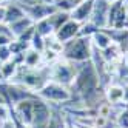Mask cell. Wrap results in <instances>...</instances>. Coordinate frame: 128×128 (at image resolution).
Here are the masks:
<instances>
[{
	"label": "cell",
	"mask_w": 128,
	"mask_h": 128,
	"mask_svg": "<svg viewBox=\"0 0 128 128\" xmlns=\"http://www.w3.org/2000/svg\"><path fill=\"white\" fill-rule=\"evenodd\" d=\"M104 96L110 105L124 104V85L119 82H110L104 88Z\"/></svg>",
	"instance_id": "10"
},
{
	"label": "cell",
	"mask_w": 128,
	"mask_h": 128,
	"mask_svg": "<svg viewBox=\"0 0 128 128\" xmlns=\"http://www.w3.org/2000/svg\"><path fill=\"white\" fill-rule=\"evenodd\" d=\"M37 96L43 99L45 102H48L50 105H59V106L65 105L66 102H70L72 99V94L68 86H63L52 80H48L42 86V90L37 91Z\"/></svg>",
	"instance_id": "2"
},
{
	"label": "cell",
	"mask_w": 128,
	"mask_h": 128,
	"mask_svg": "<svg viewBox=\"0 0 128 128\" xmlns=\"http://www.w3.org/2000/svg\"><path fill=\"white\" fill-rule=\"evenodd\" d=\"M48 20H50L51 26L54 28V32H56L63 23L70 20V14H68V12H62V11H56V12H52V14L48 17Z\"/></svg>",
	"instance_id": "19"
},
{
	"label": "cell",
	"mask_w": 128,
	"mask_h": 128,
	"mask_svg": "<svg viewBox=\"0 0 128 128\" xmlns=\"http://www.w3.org/2000/svg\"><path fill=\"white\" fill-rule=\"evenodd\" d=\"M96 31H99V28L94 25V23H91V22H86L80 26V32L79 36H82V37H90L91 39V36H93Z\"/></svg>",
	"instance_id": "22"
},
{
	"label": "cell",
	"mask_w": 128,
	"mask_h": 128,
	"mask_svg": "<svg viewBox=\"0 0 128 128\" xmlns=\"http://www.w3.org/2000/svg\"><path fill=\"white\" fill-rule=\"evenodd\" d=\"M30 46L34 48L36 51H39V52H43L45 51V39L40 37L39 34H34V37L30 42Z\"/></svg>",
	"instance_id": "23"
},
{
	"label": "cell",
	"mask_w": 128,
	"mask_h": 128,
	"mask_svg": "<svg viewBox=\"0 0 128 128\" xmlns=\"http://www.w3.org/2000/svg\"><path fill=\"white\" fill-rule=\"evenodd\" d=\"M114 128H119V126H116V125H114Z\"/></svg>",
	"instance_id": "36"
},
{
	"label": "cell",
	"mask_w": 128,
	"mask_h": 128,
	"mask_svg": "<svg viewBox=\"0 0 128 128\" xmlns=\"http://www.w3.org/2000/svg\"><path fill=\"white\" fill-rule=\"evenodd\" d=\"M0 120L2 122L11 120V108L8 106L3 100H0Z\"/></svg>",
	"instance_id": "24"
},
{
	"label": "cell",
	"mask_w": 128,
	"mask_h": 128,
	"mask_svg": "<svg viewBox=\"0 0 128 128\" xmlns=\"http://www.w3.org/2000/svg\"><path fill=\"white\" fill-rule=\"evenodd\" d=\"M30 128H48V125H31Z\"/></svg>",
	"instance_id": "31"
},
{
	"label": "cell",
	"mask_w": 128,
	"mask_h": 128,
	"mask_svg": "<svg viewBox=\"0 0 128 128\" xmlns=\"http://www.w3.org/2000/svg\"><path fill=\"white\" fill-rule=\"evenodd\" d=\"M5 20V5L3 6H0V23H2ZM5 23V22H3Z\"/></svg>",
	"instance_id": "30"
},
{
	"label": "cell",
	"mask_w": 128,
	"mask_h": 128,
	"mask_svg": "<svg viewBox=\"0 0 128 128\" xmlns=\"http://www.w3.org/2000/svg\"><path fill=\"white\" fill-rule=\"evenodd\" d=\"M22 65L26 68H40L43 66V57H42V52L36 51L34 48H28L23 52V62Z\"/></svg>",
	"instance_id": "15"
},
{
	"label": "cell",
	"mask_w": 128,
	"mask_h": 128,
	"mask_svg": "<svg viewBox=\"0 0 128 128\" xmlns=\"http://www.w3.org/2000/svg\"><path fill=\"white\" fill-rule=\"evenodd\" d=\"M3 5H6V0H0V6H3Z\"/></svg>",
	"instance_id": "33"
},
{
	"label": "cell",
	"mask_w": 128,
	"mask_h": 128,
	"mask_svg": "<svg viewBox=\"0 0 128 128\" xmlns=\"http://www.w3.org/2000/svg\"><path fill=\"white\" fill-rule=\"evenodd\" d=\"M22 17H25V11L17 2H8L5 5V20L3 22L6 25H11V23L17 22Z\"/></svg>",
	"instance_id": "13"
},
{
	"label": "cell",
	"mask_w": 128,
	"mask_h": 128,
	"mask_svg": "<svg viewBox=\"0 0 128 128\" xmlns=\"http://www.w3.org/2000/svg\"><path fill=\"white\" fill-rule=\"evenodd\" d=\"M10 59H12V52L10 46H0V63H3Z\"/></svg>",
	"instance_id": "26"
},
{
	"label": "cell",
	"mask_w": 128,
	"mask_h": 128,
	"mask_svg": "<svg viewBox=\"0 0 128 128\" xmlns=\"http://www.w3.org/2000/svg\"><path fill=\"white\" fill-rule=\"evenodd\" d=\"M80 23H77V22H74V20H68V22H65L60 28L54 32V36L57 37V40L59 42H62V43H66V42H70V40H72L74 37H77L79 36V32H80Z\"/></svg>",
	"instance_id": "9"
},
{
	"label": "cell",
	"mask_w": 128,
	"mask_h": 128,
	"mask_svg": "<svg viewBox=\"0 0 128 128\" xmlns=\"http://www.w3.org/2000/svg\"><path fill=\"white\" fill-rule=\"evenodd\" d=\"M105 30L110 34L113 43L117 45L119 50L122 51V54L128 52V30H108V28Z\"/></svg>",
	"instance_id": "14"
},
{
	"label": "cell",
	"mask_w": 128,
	"mask_h": 128,
	"mask_svg": "<svg viewBox=\"0 0 128 128\" xmlns=\"http://www.w3.org/2000/svg\"><path fill=\"white\" fill-rule=\"evenodd\" d=\"M0 34H8V36H12V32H11V30H10V26H8L6 23H0ZM14 37V36H12Z\"/></svg>",
	"instance_id": "28"
},
{
	"label": "cell",
	"mask_w": 128,
	"mask_h": 128,
	"mask_svg": "<svg viewBox=\"0 0 128 128\" xmlns=\"http://www.w3.org/2000/svg\"><path fill=\"white\" fill-rule=\"evenodd\" d=\"M34 34H36V30H34V26H31V28H28L23 34H20L19 37H16V39H19L20 42H25V43H30L31 39L34 37Z\"/></svg>",
	"instance_id": "25"
},
{
	"label": "cell",
	"mask_w": 128,
	"mask_h": 128,
	"mask_svg": "<svg viewBox=\"0 0 128 128\" xmlns=\"http://www.w3.org/2000/svg\"><path fill=\"white\" fill-rule=\"evenodd\" d=\"M17 128H30V126H23V125H20V126H17Z\"/></svg>",
	"instance_id": "34"
},
{
	"label": "cell",
	"mask_w": 128,
	"mask_h": 128,
	"mask_svg": "<svg viewBox=\"0 0 128 128\" xmlns=\"http://www.w3.org/2000/svg\"><path fill=\"white\" fill-rule=\"evenodd\" d=\"M91 45H93V48H96L99 51H104L108 46H111L113 40L110 37V34L106 32V30H99L91 36Z\"/></svg>",
	"instance_id": "16"
},
{
	"label": "cell",
	"mask_w": 128,
	"mask_h": 128,
	"mask_svg": "<svg viewBox=\"0 0 128 128\" xmlns=\"http://www.w3.org/2000/svg\"><path fill=\"white\" fill-rule=\"evenodd\" d=\"M106 28L108 30H128V6L125 0H111Z\"/></svg>",
	"instance_id": "4"
},
{
	"label": "cell",
	"mask_w": 128,
	"mask_h": 128,
	"mask_svg": "<svg viewBox=\"0 0 128 128\" xmlns=\"http://www.w3.org/2000/svg\"><path fill=\"white\" fill-rule=\"evenodd\" d=\"M8 46H10L12 56H20V54H23L26 50L30 48V43H25V42H20L19 39H14Z\"/></svg>",
	"instance_id": "21"
},
{
	"label": "cell",
	"mask_w": 128,
	"mask_h": 128,
	"mask_svg": "<svg viewBox=\"0 0 128 128\" xmlns=\"http://www.w3.org/2000/svg\"><path fill=\"white\" fill-rule=\"evenodd\" d=\"M22 8L25 11V16H28L34 23L39 20H43V19H48L52 12L57 11L54 8V5H45V3H36L31 6H22Z\"/></svg>",
	"instance_id": "6"
},
{
	"label": "cell",
	"mask_w": 128,
	"mask_h": 128,
	"mask_svg": "<svg viewBox=\"0 0 128 128\" xmlns=\"http://www.w3.org/2000/svg\"><path fill=\"white\" fill-rule=\"evenodd\" d=\"M124 104L128 105V84H124Z\"/></svg>",
	"instance_id": "29"
},
{
	"label": "cell",
	"mask_w": 128,
	"mask_h": 128,
	"mask_svg": "<svg viewBox=\"0 0 128 128\" xmlns=\"http://www.w3.org/2000/svg\"><path fill=\"white\" fill-rule=\"evenodd\" d=\"M80 3V0H52V5L57 11L62 12H71L74 8Z\"/></svg>",
	"instance_id": "20"
},
{
	"label": "cell",
	"mask_w": 128,
	"mask_h": 128,
	"mask_svg": "<svg viewBox=\"0 0 128 128\" xmlns=\"http://www.w3.org/2000/svg\"><path fill=\"white\" fill-rule=\"evenodd\" d=\"M14 40L12 36H8V34H0V46H8L11 42Z\"/></svg>",
	"instance_id": "27"
},
{
	"label": "cell",
	"mask_w": 128,
	"mask_h": 128,
	"mask_svg": "<svg viewBox=\"0 0 128 128\" xmlns=\"http://www.w3.org/2000/svg\"><path fill=\"white\" fill-rule=\"evenodd\" d=\"M93 3L94 0H80V3L70 12V19L80 25L90 22L91 12H93Z\"/></svg>",
	"instance_id": "8"
},
{
	"label": "cell",
	"mask_w": 128,
	"mask_h": 128,
	"mask_svg": "<svg viewBox=\"0 0 128 128\" xmlns=\"http://www.w3.org/2000/svg\"><path fill=\"white\" fill-rule=\"evenodd\" d=\"M68 128H79V126H77L76 124H70V122H68Z\"/></svg>",
	"instance_id": "32"
},
{
	"label": "cell",
	"mask_w": 128,
	"mask_h": 128,
	"mask_svg": "<svg viewBox=\"0 0 128 128\" xmlns=\"http://www.w3.org/2000/svg\"><path fill=\"white\" fill-rule=\"evenodd\" d=\"M50 117H51V105L37 96L34 99V119H32V125H48Z\"/></svg>",
	"instance_id": "7"
},
{
	"label": "cell",
	"mask_w": 128,
	"mask_h": 128,
	"mask_svg": "<svg viewBox=\"0 0 128 128\" xmlns=\"http://www.w3.org/2000/svg\"><path fill=\"white\" fill-rule=\"evenodd\" d=\"M8 26H10V30H11V32H12V36H14V39H16V37H19L20 34H23L28 28L34 26V22L30 19L28 16H25V17H22V19H19L17 22H14V23H11V25H8Z\"/></svg>",
	"instance_id": "17"
},
{
	"label": "cell",
	"mask_w": 128,
	"mask_h": 128,
	"mask_svg": "<svg viewBox=\"0 0 128 128\" xmlns=\"http://www.w3.org/2000/svg\"><path fill=\"white\" fill-rule=\"evenodd\" d=\"M48 128H68L65 111L59 105H51V117L48 120Z\"/></svg>",
	"instance_id": "11"
},
{
	"label": "cell",
	"mask_w": 128,
	"mask_h": 128,
	"mask_svg": "<svg viewBox=\"0 0 128 128\" xmlns=\"http://www.w3.org/2000/svg\"><path fill=\"white\" fill-rule=\"evenodd\" d=\"M19 66H20V63L14 57L0 63V82H11L14 79V76L17 74Z\"/></svg>",
	"instance_id": "12"
},
{
	"label": "cell",
	"mask_w": 128,
	"mask_h": 128,
	"mask_svg": "<svg viewBox=\"0 0 128 128\" xmlns=\"http://www.w3.org/2000/svg\"><path fill=\"white\" fill-rule=\"evenodd\" d=\"M124 84H128V79H126V80H125V82H124Z\"/></svg>",
	"instance_id": "35"
},
{
	"label": "cell",
	"mask_w": 128,
	"mask_h": 128,
	"mask_svg": "<svg viewBox=\"0 0 128 128\" xmlns=\"http://www.w3.org/2000/svg\"><path fill=\"white\" fill-rule=\"evenodd\" d=\"M110 5H111V0H94V3H93V12H91L90 22L94 23L99 30L106 28Z\"/></svg>",
	"instance_id": "5"
},
{
	"label": "cell",
	"mask_w": 128,
	"mask_h": 128,
	"mask_svg": "<svg viewBox=\"0 0 128 128\" xmlns=\"http://www.w3.org/2000/svg\"><path fill=\"white\" fill-rule=\"evenodd\" d=\"M76 72H77L76 63L68 62V60L60 57L50 65V80L57 82V84L70 88L72 85V82H74Z\"/></svg>",
	"instance_id": "3"
},
{
	"label": "cell",
	"mask_w": 128,
	"mask_h": 128,
	"mask_svg": "<svg viewBox=\"0 0 128 128\" xmlns=\"http://www.w3.org/2000/svg\"><path fill=\"white\" fill-rule=\"evenodd\" d=\"M91 51H93L91 39L77 36L72 40L63 43L60 57L72 63H84V62L91 60Z\"/></svg>",
	"instance_id": "1"
},
{
	"label": "cell",
	"mask_w": 128,
	"mask_h": 128,
	"mask_svg": "<svg viewBox=\"0 0 128 128\" xmlns=\"http://www.w3.org/2000/svg\"><path fill=\"white\" fill-rule=\"evenodd\" d=\"M34 30H36V34H39L40 37H43V39H46V37H50V36L54 34V28L51 26V23H50L48 19H43V20L36 22L34 23Z\"/></svg>",
	"instance_id": "18"
}]
</instances>
